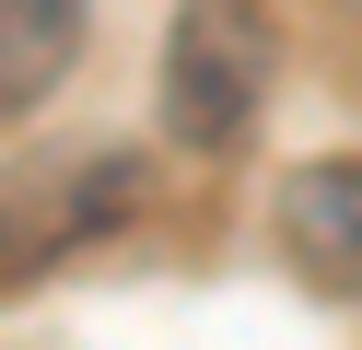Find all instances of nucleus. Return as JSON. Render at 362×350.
<instances>
[{
  "label": "nucleus",
  "mask_w": 362,
  "mask_h": 350,
  "mask_svg": "<svg viewBox=\"0 0 362 350\" xmlns=\"http://www.w3.org/2000/svg\"><path fill=\"white\" fill-rule=\"evenodd\" d=\"M269 0H175L164 35V140L175 152H234L269 105Z\"/></svg>",
  "instance_id": "obj_2"
},
{
  "label": "nucleus",
  "mask_w": 362,
  "mask_h": 350,
  "mask_svg": "<svg viewBox=\"0 0 362 350\" xmlns=\"http://www.w3.org/2000/svg\"><path fill=\"white\" fill-rule=\"evenodd\" d=\"M71 59H82V0H0V117L47 105Z\"/></svg>",
  "instance_id": "obj_4"
},
{
  "label": "nucleus",
  "mask_w": 362,
  "mask_h": 350,
  "mask_svg": "<svg viewBox=\"0 0 362 350\" xmlns=\"http://www.w3.org/2000/svg\"><path fill=\"white\" fill-rule=\"evenodd\" d=\"M269 222H281L292 269L327 280V292H362V152L339 163H292L281 199H269Z\"/></svg>",
  "instance_id": "obj_3"
},
{
  "label": "nucleus",
  "mask_w": 362,
  "mask_h": 350,
  "mask_svg": "<svg viewBox=\"0 0 362 350\" xmlns=\"http://www.w3.org/2000/svg\"><path fill=\"white\" fill-rule=\"evenodd\" d=\"M152 199V163L129 140H47V152H12L0 163V292L59 257L105 245L117 222H141Z\"/></svg>",
  "instance_id": "obj_1"
}]
</instances>
